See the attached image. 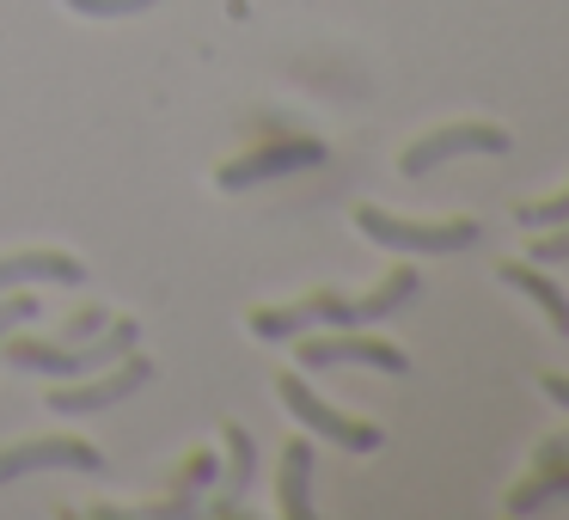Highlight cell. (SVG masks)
<instances>
[{"label": "cell", "mask_w": 569, "mask_h": 520, "mask_svg": "<svg viewBox=\"0 0 569 520\" xmlns=\"http://www.w3.org/2000/svg\"><path fill=\"white\" fill-rule=\"evenodd\" d=\"M80 282H87V263L74 251L26 246L0 258V294H13V288H80Z\"/></svg>", "instance_id": "30bf717a"}, {"label": "cell", "mask_w": 569, "mask_h": 520, "mask_svg": "<svg viewBox=\"0 0 569 520\" xmlns=\"http://www.w3.org/2000/svg\"><path fill=\"white\" fill-rule=\"evenodd\" d=\"M214 478H221V453H214V447H190V453L178 459V471L166 478V490H172V496H166L153 514H190V508L214 490Z\"/></svg>", "instance_id": "5bb4252c"}, {"label": "cell", "mask_w": 569, "mask_h": 520, "mask_svg": "<svg viewBox=\"0 0 569 520\" xmlns=\"http://www.w3.org/2000/svg\"><path fill=\"white\" fill-rule=\"evenodd\" d=\"M563 496H569V459H532V471L502 496V508L508 514H539V508L563 502Z\"/></svg>", "instance_id": "9a60e30c"}, {"label": "cell", "mask_w": 569, "mask_h": 520, "mask_svg": "<svg viewBox=\"0 0 569 520\" xmlns=\"http://www.w3.org/2000/svg\"><path fill=\"white\" fill-rule=\"evenodd\" d=\"M356 227L368 246L398 251V258H447V251H466L483 239V227L471 214H447V221H417V214H386L373 202L356 209Z\"/></svg>", "instance_id": "7a4b0ae2"}, {"label": "cell", "mask_w": 569, "mask_h": 520, "mask_svg": "<svg viewBox=\"0 0 569 520\" xmlns=\"http://www.w3.org/2000/svg\"><path fill=\"white\" fill-rule=\"evenodd\" d=\"M148 380H153V361L141 356V349H129L123 361H111V368L80 373V380H62L56 392H43V404H50L56 417H92V410L123 404V398H129V392H141Z\"/></svg>", "instance_id": "277c9868"}, {"label": "cell", "mask_w": 569, "mask_h": 520, "mask_svg": "<svg viewBox=\"0 0 569 520\" xmlns=\"http://www.w3.org/2000/svg\"><path fill=\"white\" fill-rule=\"evenodd\" d=\"M276 398H282V410H288V417H295L300 429L312 434V441H331V447H343V453H380V447H386V429H380V422L337 410L331 398L312 392L307 373H300V368L276 373Z\"/></svg>", "instance_id": "3957f363"}, {"label": "cell", "mask_w": 569, "mask_h": 520, "mask_svg": "<svg viewBox=\"0 0 569 520\" xmlns=\"http://www.w3.org/2000/svg\"><path fill=\"white\" fill-rule=\"evenodd\" d=\"M104 324H111V312H104V307H80L74 319H68L62 331H56V343H80V337H99Z\"/></svg>", "instance_id": "d6986e66"}, {"label": "cell", "mask_w": 569, "mask_h": 520, "mask_svg": "<svg viewBox=\"0 0 569 520\" xmlns=\"http://www.w3.org/2000/svg\"><path fill=\"white\" fill-rule=\"evenodd\" d=\"M496 282L515 288V294H527L532 307L551 319V331L569 337V294L551 282V270H545V263H532V258H502V263H496Z\"/></svg>", "instance_id": "7c38bea8"}, {"label": "cell", "mask_w": 569, "mask_h": 520, "mask_svg": "<svg viewBox=\"0 0 569 520\" xmlns=\"http://www.w3.org/2000/svg\"><path fill=\"white\" fill-rule=\"evenodd\" d=\"M129 349H141V319H111L99 337H80V343H56V337H7L0 356L13 361L19 373H50V380H80V373H99L111 361H123Z\"/></svg>", "instance_id": "6da1fadb"}, {"label": "cell", "mask_w": 569, "mask_h": 520, "mask_svg": "<svg viewBox=\"0 0 569 520\" xmlns=\"http://www.w3.org/2000/svg\"><path fill=\"white\" fill-rule=\"evenodd\" d=\"M459 153H508V129H502V123H483V117L441 123V129L417 136L405 153H398V172H405V178H429L435 166L459 160Z\"/></svg>", "instance_id": "52a82bcc"}, {"label": "cell", "mask_w": 569, "mask_h": 520, "mask_svg": "<svg viewBox=\"0 0 569 520\" xmlns=\"http://www.w3.org/2000/svg\"><path fill=\"white\" fill-rule=\"evenodd\" d=\"M325 160V141L319 136H282V141H258V148H246L239 160H227L221 172H214V190H251L263 184V178H288V172H307V166Z\"/></svg>", "instance_id": "9c48e42d"}, {"label": "cell", "mask_w": 569, "mask_h": 520, "mask_svg": "<svg viewBox=\"0 0 569 520\" xmlns=\"http://www.w3.org/2000/svg\"><path fill=\"white\" fill-rule=\"evenodd\" d=\"M295 343V368L300 373H319V368H380V373H410V356L398 343H386V337H368L356 324V331H331V337H288Z\"/></svg>", "instance_id": "5b68a950"}, {"label": "cell", "mask_w": 569, "mask_h": 520, "mask_svg": "<svg viewBox=\"0 0 569 520\" xmlns=\"http://www.w3.org/2000/svg\"><path fill=\"white\" fill-rule=\"evenodd\" d=\"M527 258H532V263H545V270H551V263H569V221H557L551 233H545L539 246L527 251Z\"/></svg>", "instance_id": "ffe728a7"}, {"label": "cell", "mask_w": 569, "mask_h": 520, "mask_svg": "<svg viewBox=\"0 0 569 520\" xmlns=\"http://www.w3.org/2000/svg\"><path fill=\"white\" fill-rule=\"evenodd\" d=\"M539 392L551 398V404L569 410V373H539Z\"/></svg>", "instance_id": "44dd1931"}, {"label": "cell", "mask_w": 569, "mask_h": 520, "mask_svg": "<svg viewBox=\"0 0 569 520\" xmlns=\"http://www.w3.org/2000/svg\"><path fill=\"white\" fill-rule=\"evenodd\" d=\"M276 508H282V520H312V434L307 429L276 459Z\"/></svg>", "instance_id": "4fadbf2b"}, {"label": "cell", "mask_w": 569, "mask_h": 520, "mask_svg": "<svg viewBox=\"0 0 569 520\" xmlns=\"http://www.w3.org/2000/svg\"><path fill=\"white\" fill-rule=\"evenodd\" d=\"M31 471H87V478H99L104 453L87 434H26V441L0 447V483L31 478Z\"/></svg>", "instance_id": "ba28073f"}, {"label": "cell", "mask_w": 569, "mask_h": 520, "mask_svg": "<svg viewBox=\"0 0 569 520\" xmlns=\"http://www.w3.org/2000/svg\"><path fill=\"white\" fill-rule=\"evenodd\" d=\"M62 7L80 19H136V13H148V7H160V0H62Z\"/></svg>", "instance_id": "e0dca14e"}, {"label": "cell", "mask_w": 569, "mask_h": 520, "mask_svg": "<svg viewBox=\"0 0 569 520\" xmlns=\"http://www.w3.org/2000/svg\"><path fill=\"white\" fill-rule=\"evenodd\" d=\"M515 221L520 227H557V221H569V184L557 190V197H545V202H520Z\"/></svg>", "instance_id": "ac0fdd59"}, {"label": "cell", "mask_w": 569, "mask_h": 520, "mask_svg": "<svg viewBox=\"0 0 569 520\" xmlns=\"http://www.w3.org/2000/svg\"><path fill=\"white\" fill-rule=\"evenodd\" d=\"M38 312H43V300L31 294V288H13V294H0V343H7L13 331H26V324L38 319Z\"/></svg>", "instance_id": "2e32d148"}, {"label": "cell", "mask_w": 569, "mask_h": 520, "mask_svg": "<svg viewBox=\"0 0 569 520\" xmlns=\"http://www.w3.org/2000/svg\"><path fill=\"white\" fill-rule=\"evenodd\" d=\"M251 478H258V441H251L246 422L227 417L221 422V478H214V490H221V496H202V508H209V514H239Z\"/></svg>", "instance_id": "8fae6325"}, {"label": "cell", "mask_w": 569, "mask_h": 520, "mask_svg": "<svg viewBox=\"0 0 569 520\" xmlns=\"http://www.w3.org/2000/svg\"><path fill=\"white\" fill-rule=\"evenodd\" d=\"M312 324H337V331H356L343 288H312V294L282 300V307H251V312H246V331L258 337V343H288V337L312 331Z\"/></svg>", "instance_id": "8992f818"}]
</instances>
